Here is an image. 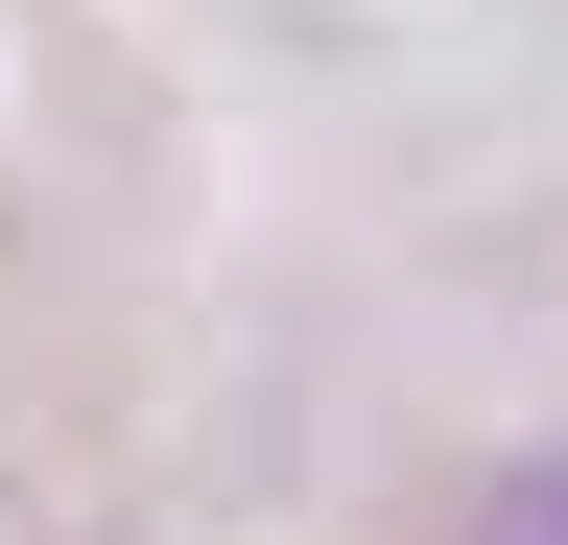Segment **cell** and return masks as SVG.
<instances>
[{
    "mask_svg": "<svg viewBox=\"0 0 568 545\" xmlns=\"http://www.w3.org/2000/svg\"><path fill=\"white\" fill-rule=\"evenodd\" d=\"M474 545H568V451H545V474H497V498H474Z\"/></svg>",
    "mask_w": 568,
    "mask_h": 545,
    "instance_id": "cell-1",
    "label": "cell"
}]
</instances>
